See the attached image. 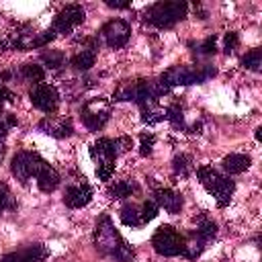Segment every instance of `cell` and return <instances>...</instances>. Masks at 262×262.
Returning <instances> with one entry per match:
<instances>
[{
    "instance_id": "6da1fadb",
    "label": "cell",
    "mask_w": 262,
    "mask_h": 262,
    "mask_svg": "<svg viewBox=\"0 0 262 262\" xmlns=\"http://www.w3.org/2000/svg\"><path fill=\"white\" fill-rule=\"evenodd\" d=\"M94 246L100 254L104 256H111L119 262H133L135 260V254L133 250L125 244V239L119 235V231L115 229L113 221L108 215H102L96 223V229H94Z\"/></svg>"
},
{
    "instance_id": "7a4b0ae2",
    "label": "cell",
    "mask_w": 262,
    "mask_h": 262,
    "mask_svg": "<svg viewBox=\"0 0 262 262\" xmlns=\"http://www.w3.org/2000/svg\"><path fill=\"white\" fill-rule=\"evenodd\" d=\"M196 176H199L201 184L215 196V201H217L219 207H225V205L231 201V194H233V190H235L233 180H229L227 176L219 174V172L213 170L211 166H201V168H196Z\"/></svg>"
},
{
    "instance_id": "3957f363",
    "label": "cell",
    "mask_w": 262,
    "mask_h": 262,
    "mask_svg": "<svg viewBox=\"0 0 262 262\" xmlns=\"http://www.w3.org/2000/svg\"><path fill=\"white\" fill-rule=\"evenodd\" d=\"M186 10H188L186 2H156L147 10L145 20L154 27L168 29V27H174L178 20H182L186 16Z\"/></svg>"
},
{
    "instance_id": "277c9868",
    "label": "cell",
    "mask_w": 262,
    "mask_h": 262,
    "mask_svg": "<svg viewBox=\"0 0 262 262\" xmlns=\"http://www.w3.org/2000/svg\"><path fill=\"white\" fill-rule=\"evenodd\" d=\"M215 76V68L207 66V68H188V66H174L170 68L162 78L160 82L166 86V88H172V86H188V84H201L205 82L207 78Z\"/></svg>"
},
{
    "instance_id": "5b68a950",
    "label": "cell",
    "mask_w": 262,
    "mask_h": 262,
    "mask_svg": "<svg viewBox=\"0 0 262 262\" xmlns=\"http://www.w3.org/2000/svg\"><path fill=\"white\" fill-rule=\"evenodd\" d=\"M184 244L186 239L172 225H160L151 237V246L160 256H178L184 252Z\"/></svg>"
},
{
    "instance_id": "8992f818",
    "label": "cell",
    "mask_w": 262,
    "mask_h": 262,
    "mask_svg": "<svg viewBox=\"0 0 262 262\" xmlns=\"http://www.w3.org/2000/svg\"><path fill=\"white\" fill-rule=\"evenodd\" d=\"M90 154L96 160V176L100 180H108L111 174L115 172V158H117L115 141L102 137V139H98V141L92 143Z\"/></svg>"
},
{
    "instance_id": "52a82bcc",
    "label": "cell",
    "mask_w": 262,
    "mask_h": 262,
    "mask_svg": "<svg viewBox=\"0 0 262 262\" xmlns=\"http://www.w3.org/2000/svg\"><path fill=\"white\" fill-rule=\"evenodd\" d=\"M47 166V162L35 154V151H18L14 158H12V164H10V172L16 176V180L20 182H27L31 176L37 178V174Z\"/></svg>"
},
{
    "instance_id": "ba28073f",
    "label": "cell",
    "mask_w": 262,
    "mask_h": 262,
    "mask_svg": "<svg viewBox=\"0 0 262 262\" xmlns=\"http://www.w3.org/2000/svg\"><path fill=\"white\" fill-rule=\"evenodd\" d=\"M82 121L90 131H98L106 125L108 121V102L102 98L88 100L82 106Z\"/></svg>"
},
{
    "instance_id": "9c48e42d",
    "label": "cell",
    "mask_w": 262,
    "mask_h": 262,
    "mask_svg": "<svg viewBox=\"0 0 262 262\" xmlns=\"http://www.w3.org/2000/svg\"><path fill=\"white\" fill-rule=\"evenodd\" d=\"M100 33H102L104 41H106L111 47L119 49V47H123V45L129 41V37H131V27H129V23L123 20V18H113V20H108V23L102 27Z\"/></svg>"
},
{
    "instance_id": "30bf717a",
    "label": "cell",
    "mask_w": 262,
    "mask_h": 262,
    "mask_svg": "<svg viewBox=\"0 0 262 262\" xmlns=\"http://www.w3.org/2000/svg\"><path fill=\"white\" fill-rule=\"evenodd\" d=\"M29 96H31V102L39 111H43V113H53L57 108V102H59L57 90L53 86H49V84H43V82L37 84V86H33L31 92H29Z\"/></svg>"
},
{
    "instance_id": "8fae6325",
    "label": "cell",
    "mask_w": 262,
    "mask_h": 262,
    "mask_svg": "<svg viewBox=\"0 0 262 262\" xmlns=\"http://www.w3.org/2000/svg\"><path fill=\"white\" fill-rule=\"evenodd\" d=\"M80 23H84V8L78 4H68L66 8L59 10V14L55 16V25L53 31L68 35L72 29H76Z\"/></svg>"
},
{
    "instance_id": "7c38bea8",
    "label": "cell",
    "mask_w": 262,
    "mask_h": 262,
    "mask_svg": "<svg viewBox=\"0 0 262 262\" xmlns=\"http://www.w3.org/2000/svg\"><path fill=\"white\" fill-rule=\"evenodd\" d=\"M43 258H47L45 246L33 244V246H27V248H23V250L4 254V256L0 258V262H41Z\"/></svg>"
},
{
    "instance_id": "4fadbf2b",
    "label": "cell",
    "mask_w": 262,
    "mask_h": 262,
    "mask_svg": "<svg viewBox=\"0 0 262 262\" xmlns=\"http://www.w3.org/2000/svg\"><path fill=\"white\" fill-rule=\"evenodd\" d=\"M39 129L47 135H53V137H70L74 133V127H72V121L70 119H53V117H45L41 123H39Z\"/></svg>"
},
{
    "instance_id": "5bb4252c",
    "label": "cell",
    "mask_w": 262,
    "mask_h": 262,
    "mask_svg": "<svg viewBox=\"0 0 262 262\" xmlns=\"http://www.w3.org/2000/svg\"><path fill=\"white\" fill-rule=\"evenodd\" d=\"M92 199V188L88 184H78V186H70L66 190V205L72 207V209H80V207H86Z\"/></svg>"
},
{
    "instance_id": "9a60e30c",
    "label": "cell",
    "mask_w": 262,
    "mask_h": 262,
    "mask_svg": "<svg viewBox=\"0 0 262 262\" xmlns=\"http://www.w3.org/2000/svg\"><path fill=\"white\" fill-rule=\"evenodd\" d=\"M156 205L166 209L168 213H178L182 209V194L172 188H162L156 192Z\"/></svg>"
},
{
    "instance_id": "2e32d148",
    "label": "cell",
    "mask_w": 262,
    "mask_h": 262,
    "mask_svg": "<svg viewBox=\"0 0 262 262\" xmlns=\"http://www.w3.org/2000/svg\"><path fill=\"white\" fill-rule=\"evenodd\" d=\"M223 168L229 174H242L250 168V156L246 154H229L223 158Z\"/></svg>"
},
{
    "instance_id": "e0dca14e",
    "label": "cell",
    "mask_w": 262,
    "mask_h": 262,
    "mask_svg": "<svg viewBox=\"0 0 262 262\" xmlns=\"http://www.w3.org/2000/svg\"><path fill=\"white\" fill-rule=\"evenodd\" d=\"M37 184L43 192H53L59 186V174L47 164L39 174H37Z\"/></svg>"
},
{
    "instance_id": "ac0fdd59",
    "label": "cell",
    "mask_w": 262,
    "mask_h": 262,
    "mask_svg": "<svg viewBox=\"0 0 262 262\" xmlns=\"http://www.w3.org/2000/svg\"><path fill=\"white\" fill-rule=\"evenodd\" d=\"M94 59H96V53H94V49H82L80 53H76L74 57H72V66L76 68V70H90L92 66H94Z\"/></svg>"
},
{
    "instance_id": "d6986e66",
    "label": "cell",
    "mask_w": 262,
    "mask_h": 262,
    "mask_svg": "<svg viewBox=\"0 0 262 262\" xmlns=\"http://www.w3.org/2000/svg\"><path fill=\"white\" fill-rule=\"evenodd\" d=\"M135 190H137V184L133 180H121L108 188V196L111 199H125V196H131V192H135Z\"/></svg>"
},
{
    "instance_id": "ffe728a7",
    "label": "cell",
    "mask_w": 262,
    "mask_h": 262,
    "mask_svg": "<svg viewBox=\"0 0 262 262\" xmlns=\"http://www.w3.org/2000/svg\"><path fill=\"white\" fill-rule=\"evenodd\" d=\"M121 221H123L125 225H129V227H139V225H143V223H141L139 209H137L135 205H125V207L121 209Z\"/></svg>"
},
{
    "instance_id": "44dd1931",
    "label": "cell",
    "mask_w": 262,
    "mask_h": 262,
    "mask_svg": "<svg viewBox=\"0 0 262 262\" xmlns=\"http://www.w3.org/2000/svg\"><path fill=\"white\" fill-rule=\"evenodd\" d=\"M242 63H244V68H248V70H252V72H260V66H262V51H260V49L248 51V53L242 57Z\"/></svg>"
},
{
    "instance_id": "7402d4cb",
    "label": "cell",
    "mask_w": 262,
    "mask_h": 262,
    "mask_svg": "<svg viewBox=\"0 0 262 262\" xmlns=\"http://www.w3.org/2000/svg\"><path fill=\"white\" fill-rule=\"evenodd\" d=\"M203 250H205V242L196 235L194 239H190V242L184 244V252H182V256H186L188 260H194L196 256H201Z\"/></svg>"
},
{
    "instance_id": "603a6c76",
    "label": "cell",
    "mask_w": 262,
    "mask_h": 262,
    "mask_svg": "<svg viewBox=\"0 0 262 262\" xmlns=\"http://www.w3.org/2000/svg\"><path fill=\"white\" fill-rule=\"evenodd\" d=\"M215 233H217V225H215L213 221H209V219L201 221V225H199V229H196V235H199L205 244L211 242V239L215 237Z\"/></svg>"
},
{
    "instance_id": "cb8c5ba5",
    "label": "cell",
    "mask_w": 262,
    "mask_h": 262,
    "mask_svg": "<svg viewBox=\"0 0 262 262\" xmlns=\"http://www.w3.org/2000/svg\"><path fill=\"white\" fill-rule=\"evenodd\" d=\"M23 76H25L27 80H33V82H39V84H41L45 72H43V68L37 66V63H25V66H23Z\"/></svg>"
},
{
    "instance_id": "d4e9b609",
    "label": "cell",
    "mask_w": 262,
    "mask_h": 262,
    "mask_svg": "<svg viewBox=\"0 0 262 262\" xmlns=\"http://www.w3.org/2000/svg\"><path fill=\"white\" fill-rule=\"evenodd\" d=\"M160 207L156 205V201H145L141 207H139V215H141V223H147L151 221L156 215H158Z\"/></svg>"
},
{
    "instance_id": "484cf974",
    "label": "cell",
    "mask_w": 262,
    "mask_h": 262,
    "mask_svg": "<svg viewBox=\"0 0 262 262\" xmlns=\"http://www.w3.org/2000/svg\"><path fill=\"white\" fill-rule=\"evenodd\" d=\"M41 59L47 63V68H51V70H57V68H61L63 66V53L61 51H45L43 55H41Z\"/></svg>"
},
{
    "instance_id": "4316f807",
    "label": "cell",
    "mask_w": 262,
    "mask_h": 262,
    "mask_svg": "<svg viewBox=\"0 0 262 262\" xmlns=\"http://www.w3.org/2000/svg\"><path fill=\"white\" fill-rule=\"evenodd\" d=\"M192 166H190V158L188 156H184V154H180V156H176L174 158V170L178 172V174H188V170H190Z\"/></svg>"
},
{
    "instance_id": "83f0119b",
    "label": "cell",
    "mask_w": 262,
    "mask_h": 262,
    "mask_svg": "<svg viewBox=\"0 0 262 262\" xmlns=\"http://www.w3.org/2000/svg\"><path fill=\"white\" fill-rule=\"evenodd\" d=\"M154 141H156V137L149 133V135H141V145H139V151H141V156H149L151 154V147H154Z\"/></svg>"
},
{
    "instance_id": "f1b7e54d",
    "label": "cell",
    "mask_w": 262,
    "mask_h": 262,
    "mask_svg": "<svg viewBox=\"0 0 262 262\" xmlns=\"http://www.w3.org/2000/svg\"><path fill=\"white\" fill-rule=\"evenodd\" d=\"M10 207H12V196H10L8 188L4 184H0V211L10 209Z\"/></svg>"
},
{
    "instance_id": "f546056e",
    "label": "cell",
    "mask_w": 262,
    "mask_h": 262,
    "mask_svg": "<svg viewBox=\"0 0 262 262\" xmlns=\"http://www.w3.org/2000/svg\"><path fill=\"white\" fill-rule=\"evenodd\" d=\"M166 119H170L172 123L180 125V123H182V111H180V106H178V104H172V106L166 111Z\"/></svg>"
},
{
    "instance_id": "4dcf8cb0",
    "label": "cell",
    "mask_w": 262,
    "mask_h": 262,
    "mask_svg": "<svg viewBox=\"0 0 262 262\" xmlns=\"http://www.w3.org/2000/svg\"><path fill=\"white\" fill-rule=\"evenodd\" d=\"M237 43H239V37H237V33L229 31V33L225 35V53H231V51L237 47Z\"/></svg>"
},
{
    "instance_id": "1f68e13d",
    "label": "cell",
    "mask_w": 262,
    "mask_h": 262,
    "mask_svg": "<svg viewBox=\"0 0 262 262\" xmlns=\"http://www.w3.org/2000/svg\"><path fill=\"white\" fill-rule=\"evenodd\" d=\"M215 41H217L215 35H213V37H207V39L201 43V53H207V55H209V53H215Z\"/></svg>"
},
{
    "instance_id": "d6a6232c",
    "label": "cell",
    "mask_w": 262,
    "mask_h": 262,
    "mask_svg": "<svg viewBox=\"0 0 262 262\" xmlns=\"http://www.w3.org/2000/svg\"><path fill=\"white\" fill-rule=\"evenodd\" d=\"M10 100H14V94L6 86H0V113H2V104L4 102H10Z\"/></svg>"
},
{
    "instance_id": "836d02e7",
    "label": "cell",
    "mask_w": 262,
    "mask_h": 262,
    "mask_svg": "<svg viewBox=\"0 0 262 262\" xmlns=\"http://www.w3.org/2000/svg\"><path fill=\"white\" fill-rule=\"evenodd\" d=\"M106 6H111V8H129V2H115V0H106Z\"/></svg>"
},
{
    "instance_id": "e575fe53",
    "label": "cell",
    "mask_w": 262,
    "mask_h": 262,
    "mask_svg": "<svg viewBox=\"0 0 262 262\" xmlns=\"http://www.w3.org/2000/svg\"><path fill=\"white\" fill-rule=\"evenodd\" d=\"M256 139H258V141L262 139V127H258V129H256Z\"/></svg>"
},
{
    "instance_id": "d590c367",
    "label": "cell",
    "mask_w": 262,
    "mask_h": 262,
    "mask_svg": "<svg viewBox=\"0 0 262 262\" xmlns=\"http://www.w3.org/2000/svg\"><path fill=\"white\" fill-rule=\"evenodd\" d=\"M2 156H4V147L0 145V160H2Z\"/></svg>"
}]
</instances>
